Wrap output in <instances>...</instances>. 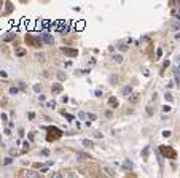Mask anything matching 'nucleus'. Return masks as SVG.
Segmentation results:
<instances>
[{
    "label": "nucleus",
    "instance_id": "f257e3e1",
    "mask_svg": "<svg viewBox=\"0 0 180 178\" xmlns=\"http://www.w3.org/2000/svg\"><path fill=\"white\" fill-rule=\"evenodd\" d=\"M24 177L26 178H42V175L35 170H24Z\"/></svg>",
    "mask_w": 180,
    "mask_h": 178
},
{
    "label": "nucleus",
    "instance_id": "f03ea898",
    "mask_svg": "<svg viewBox=\"0 0 180 178\" xmlns=\"http://www.w3.org/2000/svg\"><path fill=\"white\" fill-rule=\"evenodd\" d=\"M108 105H110L112 108H116V107L120 105L118 104V99H116V97H110V99H108Z\"/></svg>",
    "mask_w": 180,
    "mask_h": 178
},
{
    "label": "nucleus",
    "instance_id": "7ed1b4c3",
    "mask_svg": "<svg viewBox=\"0 0 180 178\" xmlns=\"http://www.w3.org/2000/svg\"><path fill=\"white\" fill-rule=\"evenodd\" d=\"M104 172L107 173L108 177H112V178L115 177V170H113V169H110V167H107V165H104Z\"/></svg>",
    "mask_w": 180,
    "mask_h": 178
},
{
    "label": "nucleus",
    "instance_id": "20e7f679",
    "mask_svg": "<svg viewBox=\"0 0 180 178\" xmlns=\"http://www.w3.org/2000/svg\"><path fill=\"white\" fill-rule=\"evenodd\" d=\"M62 51H64L65 54H69V56H77L78 51L77 49H69V48H62Z\"/></svg>",
    "mask_w": 180,
    "mask_h": 178
},
{
    "label": "nucleus",
    "instance_id": "39448f33",
    "mask_svg": "<svg viewBox=\"0 0 180 178\" xmlns=\"http://www.w3.org/2000/svg\"><path fill=\"white\" fill-rule=\"evenodd\" d=\"M121 94H123V96H129V94H132V88H131V86H124L123 91H121Z\"/></svg>",
    "mask_w": 180,
    "mask_h": 178
},
{
    "label": "nucleus",
    "instance_id": "423d86ee",
    "mask_svg": "<svg viewBox=\"0 0 180 178\" xmlns=\"http://www.w3.org/2000/svg\"><path fill=\"white\" fill-rule=\"evenodd\" d=\"M61 91H62V88H61V84H53V92L59 94Z\"/></svg>",
    "mask_w": 180,
    "mask_h": 178
},
{
    "label": "nucleus",
    "instance_id": "0eeeda50",
    "mask_svg": "<svg viewBox=\"0 0 180 178\" xmlns=\"http://www.w3.org/2000/svg\"><path fill=\"white\" fill-rule=\"evenodd\" d=\"M123 169H124V170H131V169H132V162H128V161H126V162H124V167H123Z\"/></svg>",
    "mask_w": 180,
    "mask_h": 178
},
{
    "label": "nucleus",
    "instance_id": "6e6552de",
    "mask_svg": "<svg viewBox=\"0 0 180 178\" xmlns=\"http://www.w3.org/2000/svg\"><path fill=\"white\" fill-rule=\"evenodd\" d=\"M46 107H48V108H53V110H54V108H56V102H54V100H53V102H48V104H46Z\"/></svg>",
    "mask_w": 180,
    "mask_h": 178
},
{
    "label": "nucleus",
    "instance_id": "1a4fd4ad",
    "mask_svg": "<svg viewBox=\"0 0 180 178\" xmlns=\"http://www.w3.org/2000/svg\"><path fill=\"white\" fill-rule=\"evenodd\" d=\"M57 78H59L61 81H64V80H65V75L62 73V72H57Z\"/></svg>",
    "mask_w": 180,
    "mask_h": 178
},
{
    "label": "nucleus",
    "instance_id": "9d476101",
    "mask_svg": "<svg viewBox=\"0 0 180 178\" xmlns=\"http://www.w3.org/2000/svg\"><path fill=\"white\" fill-rule=\"evenodd\" d=\"M113 59H115L116 62H121V61H123V57H121L120 54H115V56H113Z\"/></svg>",
    "mask_w": 180,
    "mask_h": 178
},
{
    "label": "nucleus",
    "instance_id": "9b49d317",
    "mask_svg": "<svg viewBox=\"0 0 180 178\" xmlns=\"http://www.w3.org/2000/svg\"><path fill=\"white\" fill-rule=\"evenodd\" d=\"M83 145H85V146H91L93 143H91V142L88 140V138H85V140H83Z\"/></svg>",
    "mask_w": 180,
    "mask_h": 178
},
{
    "label": "nucleus",
    "instance_id": "f8f14e48",
    "mask_svg": "<svg viewBox=\"0 0 180 178\" xmlns=\"http://www.w3.org/2000/svg\"><path fill=\"white\" fill-rule=\"evenodd\" d=\"M42 37H43V38H45V41H46V43H51V41H53V40H51V38H49V37H48V35H42Z\"/></svg>",
    "mask_w": 180,
    "mask_h": 178
},
{
    "label": "nucleus",
    "instance_id": "ddd939ff",
    "mask_svg": "<svg viewBox=\"0 0 180 178\" xmlns=\"http://www.w3.org/2000/svg\"><path fill=\"white\" fill-rule=\"evenodd\" d=\"M18 92H19L18 88H11V89H10V94H18Z\"/></svg>",
    "mask_w": 180,
    "mask_h": 178
},
{
    "label": "nucleus",
    "instance_id": "4468645a",
    "mask_svg": "<svg viewBox=\"0 0 180 178\" xmlns=\"http://www.w3.org/2000/svg\"><path fill=\"white\" fill-rule=\"evenodd\" d=\"M174 72H175V75H179V73H180V62H179V65L174 69Z\"/></svg>",
    "mask_w": 180,
    "mask_h": 178
},
{
    "label": "nucleus",
    "instance_id": "2eb2a0df",
    "mask_svg": "<svg viewBox=\"0 0 180 178\" xmlns=\"http://www.w3.org/2000/svg\"><path fill=\"white\" fill-rule=\"evenodd\" d=\"M34 89L37 91V92H40V91H42V86H40V84H35V86H34Z\"/></svg>",
    "mask_w": 180,
    "mask_h": 178
},
{
    "label": "nucleus",
    "instance_id": "dca6fc26",
    "mask_svg": "<svg viewBox=\"0 0 180 178\" xmlns=\"http://www.w3.org/2000/svg\"><path fill=\"white\" fill-rule=\"evenodd\" d=\"M42 154H43V156H48L49 151H48V149H42Z\"/></svg>",
    "mask_w": 180,
    "mask_h": 178
},
{
    "label": "nucleus",
    "instance_id": "f3484780",
    "mask_svg": "<svg viewBox=\"0 0 180 178\" xmlns=\"http://www.w3.org/2000/svg\"><path fill=\"white\" fill-rule=\"evenodd\" d=\"M163 135H164V137H169V135H171V132H169V130H164Z\"/></svg>",
    "mask_w": 180,
    "mask_h": 178
},
{
    "label": "nucleus",
    "instance_id": "a211bd4d",
    "mask_svg": "<svg viewBox=\"0 0 180 178\" xmlns=\"http://www.w3.org/2000/svg\"><path fill=\"white\" fill-rule=\"evenodd\" d=\"M166 99H167L169 102H172V96H171V94H167V92H166Z\"/></svg>",
    "mask_w": 180,
    "mask_h": 178
},
{
    "label": "nucleus",
    "instance_id": "6ab92c4d",
    "mask_svg": "<svg viewBox=\"0 0 180 178\" xmlns=\"http://www.w3.org/2000/svg\"><path fill=\"white\" fill-rule=\"evenodd\" d=\"M64 114H65V113H64ZM65 116H67V119H69V121H72V119H73V116H72V114H69V113L65 114Z\"/></svg>",
    "mask_w": 180,
    "mask_h": 178
},
{
    "label": "nucleus",
    "instance_id": "aec40b11",
    "mask_svg": "<svg viewBox=\"0 0 180 178\" xmlns=\"http://www.w3.org/2000/svg\"><path fill=\"white\" fill-rule=\"evenodd\" d=\"M136 99H137V94H134V96H131V102H134Z\"/></svg>",
    "mask_w": 180,
    "mask_h": 178
},
{
    "label": "nucleus",
    "instance_id": "412c9836",
    "mask_svg": "<svg viewBox=\"0 0 180 178\" xmlns=\"http://www.w3.org/2000/svg\"><path fill=\"white\" fill-rule=\"evenodd\" d=\"M34 118H35V114H34L32 112H30V113H29V119H34Z\"/></svg>",
    "mask_w": 180,
    "mask_h": 178
},
{
    "label": "nucleus",
    "instance_id": "4be33fe9",
    "mask_svg": "<svg viewBox=\"0 0 180 178\" xmlns=\"http://www.w3.org/2000/svg\"><path fill=\"white\" fill-rule=\"evenodd\" d=\"M56 178H62V175L61 173H56Z\"/></svg>",
    "mask_w": 180,
    "mask_h": 178
}]
</instances>
